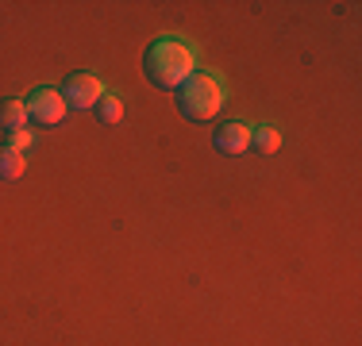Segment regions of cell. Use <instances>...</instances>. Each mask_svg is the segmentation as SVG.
<instances>
[{
	"mask_svg": "<svg viewBox=\"0 0 362 346\" xmlns=\"http://www.w3.org/2000/svg\"><path fill=\"white\" fill-rule=\"evenodd\" d=\"M281 143H286L281 127H274V124H255L251 127V146H255L258 154H278Z\"/></svg>",
	"mask_w": 362,
	"mask_h": 346,
	"instance_id": "7",
	"label": "cell"
},
{
	"mask_svg": "<svg viewBox=\"0 0 362 346\" xmlns=\"http://www.w3.org/2000/svg\"><path fill=\"white\" fill-rule=\"evenodd\" d=\"M97 119L100 124H119V119H124V100L116 97V93H105V97H100V104H97Z\"/></svg>",
	"mask_w": 362,
	"mask_h": 346,
	"instance_id": "9",
	"label": "cell"
},
{
	"mask_svg": "<svg viewBox=\"0 0 362 346\" xmlns=\"http://www.w3.org/2000/svg\"><path fill=\"white\" fill-rule=\"evenodd\" d=\"M28 127V104L20 97H4L0 100V131H23Z\"/></svg>",
	"mask_w": 362,
	"mask_h": 346,
	"instance_id": "6",
	"label": "cell"
},
{
	"mask_svg": "<svg viewBox=\"0 0 362 346\" xmlns=\"http://www.w3.org/2000/svg\"><path fill=\"white\" fill-rule=\"evenodd\" d=\"M197 69H201V50L181 35H162L143 54V73L154 89H181Z\"/></svg>",
	"mask_w": 362,
	"mask_h": 346,
	"instance_id": "1",
	"label": "cell"
},
{
	"mask_svg": "<svg viewBox=\"0 0 362 346\" xmlns=\"http://www.w3.org/2000/svg\"><path fill=\"white\" fill-rule=\"evenodd\" d=\"M223 104H228V81H223L216 69H197L177 89V112L185 119H197V124L216 119L223 112Z\"/></svg>",
	"mask_w": 362,
	"mask_h": 346,
	"instance_id": "2",
	"label": "cell"
},
{
	"mask_svg": "<svg viewBox=\"0 0 362 346\" xmlns=\"http://www.w3.org/2000/svg\"><path fill=\"white\" fill-rule=\"evenodd\" d=\"M23 104H28V119H31V124H39V127H54V124H62V119L70 116L62 89H50V85L35 89Z\"/></svg>",
	"mask_w": 362,
	"mask_h": 346,
	"instance_id": "4",
	"label": "cell"
},
{
	"mask_svg": "<svg viewBox=\"0 0 362 346\" xmlns=\"http://www.w3.org/2000/svg\"><path fill=\"white\" fill-rule=\"evenodd\" d=\"M105 93H108V85L97 73H70L62 85V97H66V108L70 112H93Z\"/></svg>",
	"mask_w": 362,
	"mask_h": 346,
	"instance_id": "3",
	"label": "cell"
},
{
	"mask_svg": "<svg viewBox=\"0 0 362 346\" xmlns=\"http://www.w3.org/2000/svg\"><path fill=\"white\" fill-rule=\"evenodd\" d=\"M28 169V154L12 150V146H0V181H20Z\"/></svg>",
	"mask_w": 362,
	"mask_h": 346,
	"instance_id": "8",
	"label": "cell"
},
{
	"mask_svg": "<svg viewBox=\"0 0 362 346\" xmlns=\"http://www.w3.org/2000/svg\"><path fill=\"white\" fill-rule=\"evenodd\" d=\"M251 127L255 124H243V119H228V124H220L216 131H212V146H216L220 154H247L251 150Z\"/></svg>",
	"mask_w": 362,
	"mask_h": 346,
	"instance_id": "5",
	"label": "cell"
},
{
	"mask_svg": "<svg viewBox=\"0 0 362 346\" xmlns=\"http://www.w3.org/2000/svg\"><path fill=\"white\" fill-rule=\"evenodd\" d=\"M12 150H20V154H28L31 146H35V131H28V127H23V131H12Z\"/></svg>",
	"mask_w": 362,
	"mask_h": 346,
	"instance_id": "10",
	"label": "cell"
}]
</instances>
